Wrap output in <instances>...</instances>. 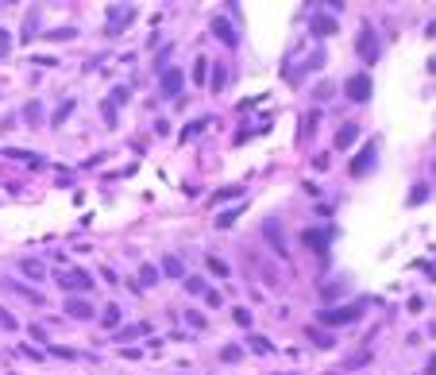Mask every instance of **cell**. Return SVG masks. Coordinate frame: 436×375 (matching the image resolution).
<instances>
[{"label":"cell","instance_id":"obj_22","mask_svg":"<svg viewBox=\"0 0 436 375\" xmlns=\"http://www.w3.org/2000/svg\"><path fill=\"white\" fill-rule=\"evenodd\" d=\"M185 290H189V294H205V282H201V278H185Z\"/></svg>","mask_w":436,"mask_h":375},{"label":"cell","instance_id":"obj_13","mask_svg":"<svg viewBox=\"0 0 436 375\" xmlns=\"http://www.w3.org/2000/svg\"><path fill=\"white\" fill-rule=\"evenodd\" d=\"M263 232H267V240L274 244V252H278V256H286V244H282V228H278V220H267V228H263Z\"/></svg>","mask_w":436,"mask_h":375},{"label":"cell","instance_id":"obj_15","mask_svg":"<svg viewBox=\"0 0 436 375\" xmlns=\"http://www.w3.org/2000/svg\"><path fill=\"white\" fill-rule=\"evenodd\" d=\"M163 271L170 275V278H182V271H185V267H182V259H178V256H166V259H163Z\"/></svg>","mask_w":436,"mask_h":375},{"label":"cell","instance_id":"obj_3","mask_svg":"<svg viewBox=\"0 0 436 375\" xmlns=\"http://www.w3.org/2000/svg\"><path fill=\"white\" fill-rule=\"evenodd\" d=\"M58 282H62L66 290H93V278H89V271H66Z\"/></svg>","mask_w":436,"mask_h":375},{"label":"cell","instance_id":"obj_1","mask_svg":"<svg viewBox=\"0 0 436 375\" xmlns=\"http://www.w3.org/2000/svg\"><path fill=\"white\" fill-rule=\"evenodd\" d=\"M359 314H363V302H355V306H336V310H325V314H321V325H351Z\"/></svg>","mask_w":436,"mask_h":375},{"label":"cell","instance_id":"obj_17","mask_svg":"<svg viewBox=\"0 0 436 375\" xmlns=\"http://www.w3.org/2000/svg\"><path fill=\"white\" fill-rule=\"evenodd\" d=\"M239 213H243V205H239V209H228V213H220V220H217V224H220V228H228V224H232V220H236Z\"/></svg>","mask_w":436,"mask_h":375},{"label":"cell","instance_id":"obj_11","mask_svg":"<svg viewBox=\"0 0 436 375\" xmlns=\"http://www.w3.org/2000/svg\"><path fill=\"white\" fill-rule=\"evenodd\" d=\"M135 16V8H112L109 12V31H116V27H124L127 20Z\"/></svg>","mask_w":436,"mask_h":375},{"label":"cell","instance_id":"obj_18","mask_svg":"<svg viewBox=\"0 0 436 375\" xmlns=\"http://www.w3.org/2000/svg\"><path fill=\"white\" fill-rule=\"evenodd\" d=\"M247 344H251V348H255V352H271V340H267V336H251V340H247Z\"/></svg>","mask_w":436,"mask_h":375},{"label":"cell","instance_id":"obj_5","mask_svg":"<svg viewBox=\"0 0 436 375\" xmlns=\"http://www.w3.org/2000/svg\"><path fill=\"white\" fill-rule=\"evenodd\" d=\"M182 85H185L182 70H163V97H174V93H182Z\"/></svg>","mask_w":436,"mask_h":375},{"label":"cell","instance_id":"obj_28","mask_svg":"<svg viewBox=\"0 0 436 375\" xmlns=\"http://www.w3.org/2000/svg\"><path fill=\"white\" fill-rule=\"evenodd\" d=\"M278 375H293V372H278Z\"/></svg>","mask_w":436,"mask_h":375},{"label":"cell","instance_id":"obj_26","mask_svg":"<svg viewBox=\"0 0 436 375\" xmlns=\"http://www.w3.org/2000/svg\"><path fill=\"white\" fill-rule=\"evenodd\" d=\"M205 66H209V62H205V58H197V70H193V81H205Z\"/></svg>","mask_w":436,"mask_h":375},{"label":"cell","instance_id":"obj_21","mask_svg":"<svg viewBox=\"0 0 436 375\" xmlns=\"http://www.w3.org/2000/svg\"><path fill=\"white\" fill-rule=\"evenodd\" d=\"M309 336H313L321 348H328V344H332V336H328V333H321V329H309Z\"/></svg>","mask_w":436,"mask_h":375},{"label":"cell","instance_id":"obj_12","mask_svg":"<svg viewBox=\"0 0 436 375\" xmlns=\"http://www.w3.org/2000/svg\"><path fill=\"white\" fill-rule=\"evenodd\" d=\"M371 166H375V147H367L359 159L351 162V174H355V178H363V170H371Z\"/></svg>","mask_w":436,"mask_h":375},{"label":"cell","instance_id":"obj_9","mask_svg":"<svg viewBox=\"0 0 436 375\" xmlns=\"http://www.w3.org/2000/svg\"><path fill=\"white\" fill-rule=\"evenodd\" d=\"M355 139H359V124H344V128H340V136H336V147L344 151V147H351Z\"/></svg>","mask_w":436,"mask_h":375},{"label":"cell","instance_id":"obj_10","mask_svg":"<svg viewBox=\"0 0 436 375\" xmlns=\"http://www.w3.org/2000/svg\"><path fill=\"white\" fill-rule=\"evenodd\" d=\"M66 314H70V317H93V306H89L85 298H70V302H66Z\"/></svg>","mask_w":436,"mask_h":375},{"label":"cell","instance_id":"obj_16","mask_svg":"<svg viewBox=\"0 0 436 375\" xmlns=\"http://www.w3.org/2000/svg\"><path fill=\"white\" fill-rule=\"evenodd\" d=\"M429 194H433V190H429L425 182H417V186H413V194H409V205H421V201H425Z\"/></svg>","mask_w":436,"mask_h":375},{"label":"cell","instance_id":"obj_8","mask_svg":"<svg viewBox=\"0 0 436 375\" xmlns=\"http://www.w3.org/2000/svg\"><path fill=\"white\" fill-rule=\"evenodd\" d=\"M213 31H217V35L224 39V43H228V47H236V27H232V23L224 20V16H217V20H213Z\"/></svg>","mask_w":436,"mask_h":375},{"label":"cell","instance_id":"obj_2","mask_svg":"<svg viewBox=\"0 0 436 375\" xmlns=\"http://www.w3.org/2000/svg\"><path fill=\"white\" fill-rule=\"evenodd\" d=\"M344 93H347L351 101H359V105H363V101H371L375 85H371V78H367V74H351V78H347V85H344Z\"/></svg>","mask_w":436,"mask_h":375},{"label":"cell","instance_id":"obj_24","mask_svg":"<svg viewBox=\"0 0 436 375\" xmlns=\"http://www.w3.org/2000/svg\"><path fill=\"white\" fill-rule=\"evenodd\" d=\"M209 267L217 271V275H228V263H224V259H217V256H209Z\"/></svg>","mask_w":436,"mask_h":375},{"label":"cell","instance_id":"obj_4","mask_svg":"<svg viewBox=\"0 0 436 375\" xmlns=\"http://www.w3.org/2000/svg\"><path fill=\"white\" fill-rule=\"evenodd\" d=\"M309 31H313V35H321V39H325V35H336V16H321V12H313V16H309Z\"/></svg>","mask_w":436,"mask_h":375},{"label":"cell","instance_id":"obj_14","mask_svg":"<svg viewBox=\"0 0 436 375\" xmlns=\"http://www.w3.org/2000/svg\"><path fill=\"white\" fill-rule=\"evenodd\" d=\"M139 282H143V286H155V282H159V267H155V263H143V267H139Z\"/></svg>","mask_w":436,"mask_h":375},{"label":"cell","instance_id":"obj_7","mask_svg":"<svg viewBox=\"0 0 436 375\" xmlns=\"http://www.w3.org/2000/svg\"><path fill=\"white\" fill-rule=\"evenodd\" d=\"M328 240H332V232H328V228H321V232H305V244H309L317 256H325V252H328Z\"/></svg>","mask_w":436,"mask_h":375},{"label":"cell","instance_id":"obj_25","mask_svg":"<svg viewBox=\"0 0 436 375\" xmlns=\"http://www.w3.org/2000/svg\"><path fill=\"white\" fill-rule=\"evenodd\" d=\"M70 108H73V101H66V105L58 108V112H54V124H62V120H66V116H70Z\"/></svg>","mask_w":436,"mask_h":375},{"label":"cell","instance_id":"obj_23","mask_svg":"<svg viewBox=\"0 0 436 375\" xmlns=\"http://www.w3.org/2000/svg\"><path fill=\"white\" fill-rule=\"evenodd\" d=\"M116 321H120V306H109V310H105V325L112 329Z\"/></svg>","mask_w":436,"mask_h":375},{"label":"cell","instance_id":"obj_19","mask_svg":"<svg viewBox=\"0 0 436 375\" xmlns=\"http://www.w3.org/2000/svg\"><path fill=\"white\" fill-rule=\"evenodd\" d=\"M239 356H243V348H236V344H232V348H224V352H220V360H228V364H236V360H239Z\"/></svg>","mask_w":436,"mask_h":375},{"label":"cell","instance_id":"obj_6","mask_svg":"<svg viewBox=\"0 0 436 375\" xmlns=\"http://www.w3.org/2000/svg\"><path fill=\"white\" fill-rule=\"evenodd\" d=\"M359 54H363L367 62L379 58V43H375V31H371V27H363V35H359Z\"/></svg>","mask_w":436,"mask_h":375},{"label":"cell","instance_id":"obj_20","mask_svg":"<svg viewBox=\"0 0 436 375\" xmlns=\"http://www.w3.org/2000/svg\"><path fill=\"white\" fill-rule=\"evenodd\" d=\"M232 317H236V325H243V329H251V314H247V310H243V306H239V310H236V314H232Z\"/></svg>","mask_w":436,"mask_h":375},{"label":"cell","instance_id":"obj_27","mask_svg":"<svg viewBox=\"0 0 436 375\" xmlns=\"http://www.w3.org/2000/svg\"><path fill=\"white\" fill-rule=\"evenodd\" d=\"M23 271H27L31 278H43V267H39V263H23Z\"/></svg>","mask_w":436,"mask_h":375}]
</instances>
